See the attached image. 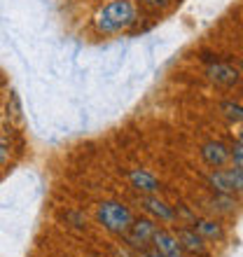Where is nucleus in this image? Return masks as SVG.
I'll use <instances>...</instances> for the list:
<instances>
[{"mask_svg": "<svg viewBox=\"0 0 243 257\" xmlns=\"http://www.w3.org/2000/svg\"><path fill=\"white\" fill-rule=\"evenodd\" d=\"M210 187L217 194H238L243 187V171L238 166L234 169H213V173L208 176Z\"/></svg>", "mask_w": 243, "mask_h": 257, "instance_id": "7ed1b4c3", "label": "nucleus"}, {"mask_svg": "<svg viewBox=\"0 0 243 257\" xmlns=\"http://www.w3.org/2000/svg\"><path fill=\"white\" fill-rule=\"evenodd\" d=\"M178 243H180V250H187L189 255L196 257H206L208 255V245L194 229H178Z\"/></svg>", "mask_w": 243, "mask_h": 257, "instance_id": "6e6552de", "label": "nucleus"}, {"mask_svg": "<svg viewBox=\"0 0 243 257\" xmlns=\"http://www.w3.org/2000/svg\"><path fill=\"white\" fill-rule=\"evenodd\" d=\"M96 215H98V222L105 227L112 234H127L131 222H134V213L129 206L119 201H103L98 203L96 208Z\"/></svg>", "mask_w": 243, "mask_h": 257, "instance_id": "f03ea898", "label": "nucleus"}, {"mask_svg": "<svg viewBox=\"0 0 243 257\" xmlns=\"http://www.w3.org/2000/svg\"><path fill=\"white\" fill-rule=\"evenodd\" d=\"M229 157L234 159V166H238V169H243V152H241V141L234 143V148L229 150Z\"/></svg>", "mask_w": 243, "mask_h": 257, "instance_id": "ddd939ff", "label": "nucleus"}, {"mask_svg": "<svg viewBox=\"0 0 243 257\" xmlns=\"http://www.w3.org/2000/svg\"><path fill=\"white\" fill-rule=\"evenodd\" d=\"M220 110H222L224 112V117H227V119H231V122H241V105H238V103H231V101H224L222 105H220Z\"/></svg>", "mask_w": 243, "mask_h": 257, "instance_id": "f8f14e48", "label": "nucleus"}, {"mask_svg": "<svg viewBox=\"0 0 243 257\" xmlns=\"http://www.w3.org/2000/svg\"><path fill=\"white\" fill-rule=\"evenodd\" d=\"M155 231H157L155 220H150V217H134V222H131V227H129V231L124 234V236H127L129 245H134V248L143 250V248L152 241Z\"/></svg>", "mask_w": 243, "mask_h": 257, "instance_id": "20e7f679", "label": "nucleus"}, {"mask_svg": "<svg viewBox=\"0 0 243 257\" xmlns=\"http://www.w3.org/2000/svg\"><path fill=\"white\" fill-rule=\"evenodd\" d=\"M136 21V7L131 0H112L103 5L94 17V26L103 35H115L127 31Z\"/></svg>", "mask_w": 243, "mask_h": 257, "instance_id": "f257e3e1", "label": "nucleus"}, {"mask_svg": "<svg viewBox=\"0 0 243 257\" xmlns=\"http://www.w3.org/2000/svg\"><path fill=\"white\" fill-rule=\"evenodd\" d=\"M7 162V145L3 141H0V164Z\"/></svg>", "mask_w": 243, "mask_h": 257, "instance_id": "dca6fc26", "label": "nucleus"}, {"mask_svg": "<svg viewBox=\"0 0 243 257\" xmlns=\"http://www.w3.org/2000/svg\"><path fill=\"white\" fill-rule=\"evenodd\" d=\"M138 257H164V255H159L155 248H152V250H145V248H143V250L138 252Z\"/></svg>", "mask_w": 243, "mask_h": 257, "instance_id": "2eb2a0df", "label": "nucleus"}, {"mask_svg": "<svg viewBox=\"0 0 243 257\" xmlns=\"http://www.w3.org/2000/svg\"><path fill=\"white\" fill-rule=\"evenodd\" d=\"M201 159L210 169H222L229 162V148L220 141H208L201 145Z\"/></svg>", "mask_w": 243, "mask_h": 257, "instance_id": "423d86ee", "label": "nucleus"}, {"mask_svg": "<svg viewBox=\"0 0 243 257\" xmlns=\"http://www.w3.org/2000/svg\"><path fill=\"white\" fill-rule=\"evenodd\" d=\"M150 243L155 245V250L159 252V255H164V257L180 252V243H178L176 234H171V231H166V229H157Z\"/></svg>", "mask_w": 243, "mask_h": 257, "instance_id": "9d476101", "label": "nucleus"}, {"mask_svg": "<svg viewBox=\"0 0 243 257\" xmlns=\"http://www.w3.org/2000/svg\"><path fill=\"white\" fill-rule=\"evenodd\" d=\"M141 203H143V208L148 210V213H152V215H155L157 220H162V222H173V220H176L173 206H169V203L162 201V199H157L155 194H143Z\"/></svg>", "mask_w": 243, "mask_h": 257, "instance_id": "1a4fd4ad", "label": "nucleus"}, {"mask_svg": "<svg viewBox=\"0 0 243 257\" xmlns=\"http://www.w3.org/2000/svg\"><path fill=\"white\" fill-rule=\"evenodd\" d=\"M145 5L150 7V10H162V7H166L171 3V0H143Z\"/></svg>", "mask_w": 243, "mask_h": 257, "instance_id": "4468645a", "label": "nucleus"}, {"mask_svg": "<svg viewBox=\"0 0 243 257\" xmlns=\"http://www.w3.org/2000/svg\"><path fill=\"white\" fill-rule=\"evenodd\" d=\"M129 183L134 190H138L141 194H157L159 192V180H157L155 173H150L145 169H131L129 171Z\"/></svg>", "mask_w": 243, "mask_h": 257, "instance_id": "0eeeda50", "label": "nucleus"}, {"mask_svg": "<svg viewBox=\"0 0 243 257\" xmlns=\"http://www.w3.org/2000/svg\"><path fill=\"white\" fill-rule=\"evenodd\" d=\"M194 231L199 234V236L203 238V241H220L222 238V224L220 222H215V220H194Z\"/></svg>", "mask_w": 243, "mask_h": 257, "instance_id": "9b49d317", "label": "nucleus"}, {"mask_svg": "<svg viewBox=\"0 0 243 257\" xmlns=\"http://www.w3.org/2000/svg\"><path fill=\"white\" fill-rule=\"evenodd\" d=\"M169 257H185V255H182V252H176V255H169Z\"/></svg>", "mask_w": 243, "mask_h": 257, "instance_id": "f3484780", "label": "nucleus"}, {"mask_svg": "<svg viewBox=\"0 0 243 257\" xmlns=\"http://www.w3.org/2000/svg\"><path fill=\"white\" fill-rule=\"evenodd\" d=\"M208 80L215 82L217 87H224V89H231L236 87L241 75H238V68H234L231 63H224V61H215L208 66Z\"/></svg>", "mask_w": 243, "mask_h": 257, "instance_id": "39448f33", "label": "nucleus"}]
</instances>
